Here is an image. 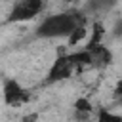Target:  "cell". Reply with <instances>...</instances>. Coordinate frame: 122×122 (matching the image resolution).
<instances>
[{"mask_svg":"<svg viewBox=\"0 0 122 122\" xmlns=\"http://www.w3.org/2000/svg\"><path fill=\"white\" fill-rule=\"evenodd\" d=\"M2 97H4V103L10 105V107H19L23 103H27L30 99V93L13 78H8L4 80V86H2Z\"/></svg>","mask_w":122,"mask_h":122,"instance_id":"cell-3","label":"cell"},{"mask_svg":"<svg viewBox=\"0 0 122 122\" xmlns=\"http://www.w3.org/2000/svg\"><path fill=\"white\" fill-rule=\"evenodd\" d=\"M103 34H105V30H103V25H101V23H95V25H93V36L90 38L88 46H97V44H101V38H103Z\"/></svg>","mask_w":122,"mask_h":122,"instance_id":"cell-8","label":"cell"},{"mask_svg":"<svg viewBox=\"0 0 122 122\" xmlns=\"http://www.w3.org/2000/svg\"><path fill=\"white\" fill-rule=\"evenodd\" d=\"M78 27H86V13L82 10H71L63 13L48 15L40 21L34 30L36 38H69L71 32Z\"/></svg>","mask_w":122,"mask_h":122,"instance_id":"cell-1","label":"cell"},{"mask_svg":"<svg viewBox=\"0 0 122 122\" xmlns=\"http://www.w3.org/2000/svg\"><path fill=\"white\" fill-rule=\"evenodd\" d=\"M95 122H122V116H118V114H114L107 109H99Z\"/></svg>","mask_w":122,"mask_h":122,"instance_id":"cell-6","label":"cell"},{"mask_svg":"<svg viewBox=\"0 0 122 122\" xmlns=\"http://www.w3.org/2000/svg\"><path fill=\"white\" fill-rule=\"evenodd\" d=\"M76 71L74 63L71 61L69 55H57L55 61L51 63L50 71H48V76H46V82L48 84H53V82H61V80H67L72 76V72Z\"/></svg>","mask_w":122,"mask_h":122,"instance_id":"cell-4","label":"cell"},{"mask_svg":"<svg viewBox=\"0 0 122 122\" xmlns=\"http://www.w3.org/2000/svg\"><path fill=\"white\" fill-rule=\"evenodd\" d=\"M65 2H72V0H65Z\"/></svg>","mask_w":122,"mask_h":122,"instance_id":"cell-10","label":"cell"},{"mask_svg":"<svg viewBox=\"0 0 122 122\" xmlns=\"http://www.w3.org/2000/svg\"><path fill=\"white\" fill-rule=\"evenodd\" d=\"M46 6V0H17L8 15V23H23L36 17Z\"/></svg>","mask_w":122,"mask_h":122,"instance_id":"cell-2","label":"cell"},{"mask_svg":"<svg viewBox=\"0 0 122 122\" xmlns=\"http://www.w3.org/2000/svg\"><path fill=\"white\" fill-rule=\"evenodd\" d=\"M74 109H76V114H80V116H88V114L92 112V103H90L88 99L80 97V99H76Z\"/></svg>","mask_w":122,"mask_h":122,"instance_id":"cell-7","label":"cell"},{"mask_svg":"<svg viewBox=\"0 0 122 122\" xmlns=\"http://www.w3.org/2000/svg\"><path fill=\"white\" fill-rule=\"evenodd\" d=\"M116 4H118V0H88L82 11L84 13H107Z\"/></svg>","mask_w":122,"mask_h":122,"instance_id":"cell-5","label":"cell"},{"mask_svg":"<svg viewBox=\"0 0 122 122\" xmlns=\"http://www.w3.org/2000/svg\"><path fill=\"white\" fill-rule=\"evenodd\" d=\"M84 36H86V27H78V29H74V30L71 32V36H69V44L74 46V44H78Z\"/></svg>","mask_w":122,"mask_h":122,"instance_id":"cell-9","label":"cell"}]
</instances>
